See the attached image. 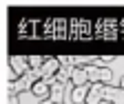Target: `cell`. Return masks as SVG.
Instances as JSON below:
<instances>
[{
	"label": "cell",
	"instance_id": "11",
	"mask_svg": "<svg viewBox=\"0 0 124 104\" xmlns=\"http://www.w3.org/2000/svg\"><path fill=\"white\" fill-rule=\"evenodd\" d=\"M111 80H113V71H111V69H106V67H102V75H100V82L108 86V82H111Z\"/></svg>",
	"mask_w": 124,
	"mask_h": 104
},
{
	"label": "cell",
	"instance_id": "10",
	"mask_svg": "<svg viewBox=\"0 0 124 104\" xmlns=\"http://www.w3.org/2000/svg\"><path fill=\"white\" fill-rule=\"evenodd\" d=\"M44 62H46V58H42V55H29V64H31V69H42Z\"/></svg>",
	"mask_w": 124,
	"mask_h": 104
},
{
	"label": "cell",
	"instance_id": "1",
	"mask_svg": "<svg viewBox=\"0 0 124 104\" xmlns=\"http://www.w3.org/2000/svg\"><path fill=\"white\" fill-rule=\"evenodd\" d=\"M9 67H11V71L18 73L20 78H22V75H27V73L31 71L29 58H24V55H11V58H9Z\"/></svg>",
	"mask_w": 124,
	"mask_h": 104
},
{
	"label": "cell",
	"instance_id": "4",
	"mask_svg": "<svg viewBox=\"0 0 124 104\" xmlns=\"http://www.w3.org/2000/svg\"><path fill=\"white\" fill-rule=\"evenodd\" d=\"M89 91H91V84H86V86H73L71 89V102L73 104H86Z\"/></svg>",
	"mask_w": 124,
	"mask_h": 104
},
{
	"label": "cell",
	"instance_id": "6",
	"mask_svg": "<svg viewBox=\"0 0 124 104\" xmlns=\"http://www.w3.org/2000/svg\"><path fill=\"white\" fill-rule=\"evenodd\" d=\"M71 84H73V86H86V84H89L86 69H78V67H75L73 75H71Z\"/></svg>",
	"mask_w": 124,
	"mask_h": 104
},
{
	"label": "cell",
	"instance_id": "3",
	"mask_svg": "<svg viewBox=\"0 0 124 104\" xmlns=\"http://www.w3.org/2000/svg\"><path fill=\"white\" fill-rule=\"evenodd\" d=\"M60 69H62V64H60L58 58H46V62H44V67H42V80L55 78L58 73H60Z\"/></svg>",
	"mask_w": 124,
	"mask_h": 104
},
{
	"label": "cell",
	"instance_id": "9",
	"mask_svg": "<svg viewBox=\"0 0 124 104\" xmlns=\"http://www.w3.org/2000/svg\"><path fill=\"white\" fill-rule=\"evenodd\" d=\"M86 75H89V82L98 84L100 75H102V67H86Z\"/></svg>",
	"mask_w": 124,
	"mask_h": 104
},
{
	"label": "cell",
	"instance_id": "8",
	"mask_svg": "<svg viewBox=\"0 0 124 104\" xmlns=\"http://www.w3.org/2000/svg\"><path fill=\"white\" fill-rule=\"evenodd\" d=\"M98 62V58H91V55H75L73 58V67L78 69H86V64H93Z\"/></svg>",
	"mask_w": 124,
	"mask_h": 104
},
{
	"label": "cell",
	"instance_id": "7",
	"mask_svg": "<svg viewBox=\"0 0 124 104\" xmlns=\"http://www.w3.org/2000/svg\"><path fill=\"white\" fill-rule=\"evenodd\" d=\"M64 84L62 82H58L55 86H51V95H49V100L53 102V104H62V97H64Z\"/></svg>",
	"mask_w": 124,
	"mask_h": 104
},
{
	"label": "cell",
	"instance_id": "2",
	"mask_svg": "<svg viewBox=\"0 0 124 104\" xmlns=\"http://www.w3.org/2000/svg\"><path fill=\"white\" fill-rule=\"evenodd\" d=\"M104 100L111 102V104H124V89L108 84V86L104 89Z\"/></svg>",
	"mask_w": 124,
	"mask_h": 104
},
{
	"label": "cell",
	"instance_id": "5",
	"mask_svg": "<svg viewBox=\"0 0 124 104\" xmlns=\"http://www.w3.org/2000/svg\"><path fill=\"white\" fill-rule=\"evenodd\" d=\"M31 93H33V95H36V97L42 102V100H49V95H51V89H49V84H44V80H40V82H36V84H33Z\"/></svg>",
	"mask_w": 124,
	"mask_h": 104
},
{
	"label": "cell",
	"instance_id": "15",
	"mask_svg": "<svg viewBox=\"0 0 124 104\" xmlns=\"http://www.w3.org/2000/svg\"><path fill=\"white\" fill-rule=\"evenodd\" d=\"M120 86H122V89H124V78H122V82H120Z\"/></svg>",
	"mask_w": 124,
	"mask_h": 104
},
{
	"label": "cell",
	"instance_id": "16",
	"mask_svg": "<svg viewBox=\"0 0 124 104\" xmlns=\"http://www.w3.org/2000/svg\"><path fill=\"white\" fill-rule=\"evenodd\" d=\"M62 104H64V102H62Z\"/></svg>",
	"mask_w": 124,
	"mask_h": 104
},
{
	"label": "cell",
	"instance_id": "14",
	"mask_svg": "<svg viewBox=\"0 0 124 104\" xmlns=\"http://www.w3.org/2000/svg\"><path fill=\"white\" fill-rule=\"evenodd\" d=\"M40 104H53V102H51V100H42Z\"/></svg>",
	"mask_w": 124,
	"mask_h": 104
},
{
	"label": "cell",
	"instance_id": "12",
	"mask_svg": "<svg viewBox=\"0 0 124 104\" xmlns=\"http://www.w3.org/2000/svg\"><path fill=\"white\" fill-rule=\"evenodd\" d=\"M115 58L113 55H102V58H98V62H113Z\"/></svg>",
	"mask_w": 124,
	"mask_h": 104
},
{
	"label": "cell",
	"instance_id": "13",
	"mask_svg": "<svg viewBox=\"0 0 124 104\" xmlns=\"http://www.w3.org/2000/svg\"><path fill=\"white\" fill-rule=\"evenodd\" d=\"M7 102H9V104H18V95H9Z\"/></svg>",
	"mask_w": 124,
	"mask_h": 104
}]
</instances>
